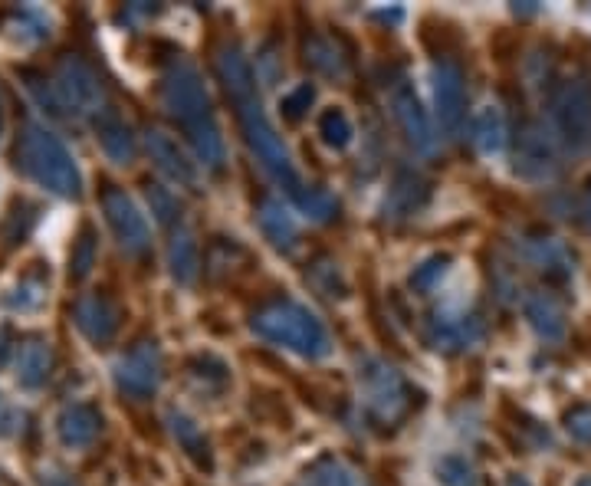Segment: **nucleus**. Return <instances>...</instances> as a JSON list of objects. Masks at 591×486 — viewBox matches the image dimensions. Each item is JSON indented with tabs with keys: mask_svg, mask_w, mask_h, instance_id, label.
<instances>
[{
	"mask_svg": "<svg viewBox=\"0 0 591 486\" xmlns=\"http://www.w3.org/2000/svg\"><path fill=\"white\" fill-rule=\"evenodd\" d=\"M253 332L260 339L283 345V349L303 358H326L332 352V339L326 326L309 309L296 303H270L253 316Z\"/></svg>",
	"mask_w": 591,
	"mask_h": 486,
	"instance_id": "f257e3e1",
	"label": "nucleus"
},
{
	"mask_svg": "<svg viewBox=\"0 0 591 486\" xmlns=\"http://www.w3.org/2000/svg\"><path fill=\"white\" fill-rule=\"evenodd\" d=\"M23 168L30 171L33 181H40L46 191L63 194V198H76L83 188V175H79L69 148L43 125H27L20 142Z\"/></svg>",
	"mask_w": 591,
	"mask_h": 486,
	"instance_id": "f03ea898",
	"label": "nucleus"
},
{
	"mask_svg": "<svg viewBox=\"0 0 591 486\" xmlns=\"http://www.w3.org/2000/svg\"><path fill=\"white\" fill-rule=\"evenodd\" d=\"M237 119H240V129H243V138H247L253 158L260 161V168H263L273 181H280V184H286V188L296 191L299 181H296L293 158H289V148L283 145V138L276 135L273 122L266 119L260 99H257V96L240 99V102H237Z\"/></svg>",
	"mask_w": 591,
	"mask_h": 486,
	"instance_id": "7ed1b4c3",
	"label": "nucleus"
},
{
	"mask_svg": "<svg viewBox=\"0 0 591 486\" xmlns=\"http://www.w3.org/2000/svg\"><path fill=\"white\" fill-rule=\"evenodd\" d=\"M552 132L569 148L585 152L591 145V83L588 79H565L552 92Z\"/></svg>",
	"mask_w": 591,
	"mask_h": 486,
	"instance_id": "20e7f679",
	"label": "nucleus"
},
{
	"mask_svg": "<svg viewBox=\"0 0 591 486\" xmlns=\"http://www.w3.org/2000/svg\"><path fill=\"white\" fill-rule=\"evenodd\" d=\"M161 102H165L168 115H175L184 129H194V125L214 119L211 92H207L201 73L184 60H175L168 66L165 83H161Z\"/></svg>",
	"mask_w": 591,
	"mask_h": 486,
	"instance_id": "39448f33",
	"label": "nucleus"
},
{
	"mask_svg": "<svg viewBox=\"0 0 591 486\" xmlns=\"http://www.w3.org/2000/svg\"><path fill=\"white\" fill-rule=\"evenodd\" d=\"M358 385H362V398L368 404V411H372L378 421L394 424L408 411V388H404L401 372L394 365L381 362V358H368L362 365Z\"/></svg>",
	"mask_w": 591,
	"mask_h": 486,
	"instance_id": "423d86ee",
	"label": "nucleus"
},
{
	"mask_svg": "<svg viewBox=\"0 0 591 486\" xmlns=\"http://www.w3.org/2000/svg\"><path fill=\"white\" fill-rule=\"evenodd\" d=\"M388 106L394 122H398L401 135L408 138V145L414 148L417 155H434L437 152V132H434V122L427 109L421 106V99H417L414 86L408 79H394L391 89H388Z\"/></svg>",
	"mask_w": 591,
	"mask_h": 486,
	"instance_id": "0eeeda50",
	"label": "nucleus"
},
{
	"mask_svg": "<svg viewBox=\"0 0 591 486\" xmlns=\"http://www.w3.org/2000/svg\"><path fill=\"white\" fill-rule=\"evenodd\" d=\"M516 175L526 181H549L559 171V138L542 122L523 125L516 138Z\"/></svg>",
	"mask_w": 591,
	"mask_h": 486,
	"instance_id": "6e6552de",
	"label": "nucleus"
},
{
	"mask_svg": "<svg viewBox=\"0 0 591 486\" xmlns=\"http://www.w3.org/2000/svg\"><path fill=\"white\" fill-rule=\"evenodd\" d=\"M102 211H106V221L112 227V234L119 237L125 253H142L152 243V227H148L145 214L138 211V204L129 198L125 191H106L102 198Z\"/></svg>",
	"mask_w": 591,
	"mask_h": 486,
	"instance_id": "1a4fd4ad",
	"label": "nucleus"
},
{
	"mask_svg": "<svg viewBox=\"0 0 591 486\" xmlns=\"http://www.w3.org/2000/svg\"><path fill=\"white\" fill-rule=\"evenodd\" d=\"M53 89H56L60 106L69 109V112H76V115H92V112H99V106H102L99 79H96V73H92L86 63H79V60H66L60 66Z\"/></svg>",
	"mask_w": 591,
	"mask_h": 486,
	"instance_id": "9d476101",
	"label": "nucleus"
},
{
	"mask_svg": "<svg viewBox=\"0 0 591 486\" xmlns=\"http://www.w3.org/2000/svg\"><path fill=\"white\" fill-rule=\"evenodd\" d=\"M431 92L437 122L447 135H457L463 125V106H467V92H463V73L454 63H434L431 69Z\"/></svg>",
	"mask_w": 591,
	"mask_h": 486,
	"instance_id": "9b49d317",
	"label": "nucleus"
},
{
	"mask_svg": "<svg viewBox=\"0 0 591 486\" xmlns=\"http://www.w3.org/2000/svg\"><path fill=\"white\" fill-rule=\"evenodd\" d=\"M115 378H119V385L129 391L135 398H145L152 395L161 381V355L152 342H142L138 349H132L129 355L119 358V365H115Z\"/></svg>",
	"mask_w": 591,
	"mask_h": 486,
	"instance_id": "f8f14e48",
	"label": "nucleus"
},
{
	"mask_svg": "<svg viewBox=\"0 0 591 486\" xmlns=\"http://www.w3.org/2000/svg\"><path fill=\"white\" fill-rule=\"evenodd\" d=\"M145 148L152 155L155 168L171 181L184 184V188H197V161L178 145V138L165 129H152L145 135Z\"/></svg>",
	"mask_w": 591,
	"mask_h": 486,
	"instance_id": "ddd939ff",
	"label": "nucleus"
},
{
	"mask_svg": "<svg viewBox=\"0 0 591 486\" xmlns=\"http://www.w3.org/2000/svg\"><path fill=\"white\" fill-rule=\"evenodd\" d=\"M483 335V326L477 316H467V312H437L431 319V332H427V339L437 352H463L470 349V345H477Z\"/></svg>",
	"mask_w": 591,
	"mask_h": 486,
	"instance_id": "4468645a",
	"label": "nucleus"
},
{
	"mask_svg": "<svg viewBox=\"0 0 591 486\" xmlns=\"http://www.w3.org/2000/svg\"><path fill=\"white\" fill-rule=\"evenodd\" d=\"M217 76H220V83H224L227 96L234 102L257 96V83H253L250 60L240 53V46H224V50L217 53Z\"/></svg>",
	"mask_w": 591,
	"mask_h": 486,
	"instance_id": "2eb2a0df",
	"label": "nucleus"
},
{
	"mask_svg": "<svg viewBox=\"0 0 591 486\" xmlns=\"http://www.w3.org/2000/svg\"><path fill=\"white\" fill-rule=\"evenodd\" d=\"M470 142L477 145L480 155H500L503 145H506V119L500 106H493V102H486L477 112H473V122H470Z\"/></svg>",
	"mask_w": 591,
	"mask_h": 486,
	"instance_id": "dca6fc26",
	"label": "nucleus"
},
{
	"mask_svg": "<svg viewBox=\"0 0 591 486\" xmlns=\"http://www.w3.org/2000/svg\"><path fill=\"white\" fill-rule=\"evenodd\" d=\"M526 319H529V326L536 329L539 339H546V342H559L565 335V312L549 293L526 296Z\"/></svg>",
	"mask_w": 591,
	"mask_h": 486,
	"instance_id": "f3484780",
	"label": "nucleus"
},
{
	"mask_svg": "<svg viewBox=\"0 0 591 486\" xmlns=\"http://www.w3.org/2000/svg\"><path fill=\"white\" fill-rule=\"evenodd\" d=\"M76 326L83 329L92 342H106L112 339L115 326H119V312L112 303L99 296H86L83 303L76 306Z\"/></svg>",
	"mask_w": 591,
	"mask_h": 486,
	"instance_id": "a211bd4d",
	"label": "nucleus"
},
{
	"mask_svg": "<svg viewBox=\"0 0 591 486\" xmlns=\"http://www.w3.org/2000/svg\"><path fill=\"white\" fill-rule=\"evenodd\" d=\"M168 266H171V276H175L178 283H194L197 273H201V250H197V240L191 230H175V237L168 243Z\"/></svg>",
	"mask_w": 591,
	"mask_h": 486,
	"instance_id": "6ab92c4d",
	"label": "nucleus"
},
{
	"mask_svg": "<svg viewBox=\"0 0 591 486\" xmlns=\"http://www.w3.org/2000/svg\"><path fill=\"white\" fill-rule=\"evenodd\" d=\"M260 227H263V234L270 237L273 247H280L286 253L296 247V224H293V217H289V211L280 201L266 198L260 204Z\"/></svg>",
	"mask_w": 591,
	"mask_h": 486,
	"instance_id": "aec40b11",
	"label": "nucleus"
},
{
	"mask_svg": "<svg viewBox=\"0 0 591 486\" xmlns=\"http://www.w3.org/2000/svg\"><path fill=\"white\" fill-rule=\"evenodd\" d=\"M99 434V414L92 408H83V404H76V408H66L60 414V437L63 444L69 447H89L96 441Z\"/></svg>",
	"mask_w": 591,
	"mask_h": 486,
	"instance_id": "412c9836",
	"label": "nucleus"
},
{
	"mask_svg": "<svg viewBox=\"0 0 591 486\" xmlns=\"http://www.w3.org/2000/svg\"><path fill=\"white\" fill-rule=\"evenodd\" d=\"M427 201V184L417 175H398V181L391 184V194L385 201V211L394 217H414Z\"/></svg>",
	"mask_w": 591,
	"mask_h": 486,
	"instance_id": "4be33fe9",
	"label": "nucleus"
},
{
	"mask_svg": "<svg viewBox=\"0 0 591 486\" xmlns=\"http://www.w3.org/2000/svg\"><path fill=\"white\" fill-rule=\"evenodd\" d=\"M188 135H191L194 155H197V161H201L204 168H211V171H220V168H224L227 148H224V135H220V129H217L214 119L194 125V129H188Z\"/></svg>",
	"mask_w": 591,
	"mask_h": 486,
	"instance_id": "5701e85b",
	"label": "nucleus"
},
{
	"mask_svg": "<svg viewBox=\"0 0 591 486\" xmlns=\"http://www.w3.org/2000/svg\"><path fill=\"white\" fill-rule=\"evenodd\" d=\"M529 260L536 263V270L552 273V276H569V273L575 270L572 253L565 250L559 240H552V237L532 240V247H529Z\"/></svg>",
	"mask_w": 591,
	"mask_h": 486,
	"instance_id": "b1692460",
	"label": "nucleus"
},
{
	"mask_svg": "<svg viewBox=\"0 0 591 486\" xmlns=\"http://www.w3.org/2000/svg\"><path fill=\"white\" fill-rule=\"evenodd\" d=\"M50 365H53V355H50V349H46L43 342L20 345V352H17V378L23 381V385H30V388L43 385L46 375H50Z\"/></svg>",
	"mask_w": 591,
	"mask_h": 486,
	"instance_id": "393cba45",
	"label": "nucleus"
},
{
	"mask_svg": "<svg viewBox=\"0 0 591 486\" xmlns=\"http://www.w3.org/2000/svg\"><path fill=\"white\" fill-rule=\"evenodd\" d=\"M99 145L115 165H129L135 155V138L129 132V125L119 119H106L99 125Z\"/></svg>",
	"mask_w": 591,
	"mask_h": 486,
	"instance_id": "a878e982",
	"label": "nucleus"
},
{
	"mask_svg": "<svg viewBox=\"0 0 591 486\" xmlns=\"http://www.w3.org/2000/svg\"><path fill=\"white\" fill-rule=\"evenodd\" d=\"M306 53V63L316 69L322 76H345V56L335 50V43L326 37H312L303 46Z\"/></svg>",
	"mask_w": 591,
	"mask_h": 486,
	"instance_id": "bb28decb",
	"label": "nucleus"
},
{
	"mask_svg": "<svg viewBox=\"0 0 591 486\" xmlns=\"http://www.w3.org/2000/svg\"><path fill=\"white\" fill-rule=\"evenodd\" d=\"M293 201H296L299 211H303L309 221H316V224H326V221H332L335 214H339V201H335L326 188H296Z\"/></svg>",
	"mask_w": 591,
	"mask_h": 486,
	"instance_id": "cd10ccee",
	"label": "nucleus"
},
{
	"mask_svg": "<svg viewBox=\"0 0 591 486\" xmlns=\"http://www.w3.org/2000/svg\"><path fill=\"white\" fill-rule=\"evenodd\" d=\"M319 135L322 142H326L329 148H335V152H342V148L352 145V122L349 115H345L342 109H326L319 115Z\"/></svg>",
	"mask_w": 591,
	"mask_h": 486,
	"instance_id": "c85d7f7f",
	"label": "nucleus"
},
{
	"mask_svg": "<svg viewBox=\"0 0 591 486\" xmlns=\"http://www.w3.org/2000/svg\"><path fill=\"white\" fill-rule=\"evenodd\" d=\"M437 480L444 486H477V470L467 457L447 454L437 460Z\"/></svg>",
	"mask_w": 591,
	"mask_h": 486,
	"instance_id": "c756f323",
	"label": "nucleus"
},
{
	"mask_svg": "<svg viewBox=\"0 0 591 486\" xmlns=\"http://www.w3.org/2000/svg\"><path fill=\"white\" fill-rule=\"evenodd\" d=\"M309 486H355V477L339 460H322L309 470Z\"/></svg>",
	"mask_w": 591,
	"mask_h": 486,
	"instance_id": "7c9ffc66",
	"label": "nucleus"
},
{
	"mask_svg": "<svg viewBox=\"0 0 591 486\" xmlns=\"http://www.w3.org/2000/svg\"><path fill=\"white\" fill-rule=\"evenodd\" d=\"M316 102V86L312 83H299L293 92H286V96L280 99V109H283V115L289 122H299L306 115V109Z\"/></svg>",
	"mask_w": 591,
	"mask_h": 486,
	"instance_id": "2f4dec72",
	"label": "nucleus"
},
{
	"mask_svg": "<svg viewBox=\"0 0 591 486\" xmlns=\"http://www.w3.org/2000/svg\"><path fill=\"white\" fill-rule=\"evenodd\" d=\"M447 273V257H431L424 260L421 266H414L411 273V289L414 293H431V289L440 283V276Z\"/></svg>",
	"mask_w": 591,
	"mask_h": 486,
	"instance_id": "473e14b6",
	"label": "nucleus"
},
{
	"mask_svg": "<svg viewBox=\"0 0 591 486\" xmlns=\"http://www.w3.org/2000/svg\"><path fill=\"white\" fill-rule=\"evenodd\" d=\"M168 421H171V431H175V437H178V441H181L184 447L191 450V454H201V450L207 454V441H204L201 427H197V424L188 418V414H171Z\"/></svg>",
	"mask_w": 591,
	"mask_h": 486,
	"instance_id": "72a5a7b5",
	"label": "nucleus"
},
{
	"mask_svg": "<svg viewBox=\"0 0 591 486\" xmlns=\"http://www.w3.org/2000/svg\"><path fill=\"white\" fill-rule=\"evenodd\" d=\"M148 204H152V214L158 217L161 224H175V217L181 214V204L178 198L171 194L168 188H148Z\"/></svg>",
	"mask_w": 591,
	"mask_h": 486,
	"instance_id": "f704fd0d",
	"label": "nucleus"
},
{
	"mask_svg": "<svg viewBox=\"0 0 591 486\" xmlns=\"http://www.w3.org/2000/svg\"><path fill=\"white\" fill-rule=\"evenodd\" d=\"M565 431H569L575 441L591 444V404H582V408L565 414Z\"/></svg>",
	"mask_w": 591,
	"mask_h": 486,
	"instance_id": "c9c22d12",
	"label": "nucleus"
},
{
	"mask_svg": "<svg viewBox=\"0 0 591 486\" xmlns=\"http://www.w3.org/2000/svg\"><path fill=\"white\" fill-rule=\"evenodd\" d=\"M92 266V240L86 237L83 247H79V260H76V276H86Z\"/></svg>",
	"mask_w": 591,
	"mask_h": 486,
	"instance_id": "e433bc0d",
	"label": "nucleus"
},
{
	"mask_svg": "<svg viewBox=\"0 0 591 486\" xmlns=\"http://www.w3.org/2000/svg\"><path fill=\"white\" fill-rule=\"evenodd\" d=\"M14 427V408L7 404V398L0 395V434H7Z\"/></svg>",
	"mask_w": 591,
	"mask_h": 486,
	"instance_id": "4c0bfd02",
	"label": "nucleus"
},
{
	"mask_svg": "<svg viewBox=\"0 0 591 486\" xmlns=\"http://www.w3.org/2000/svg\"><path fill=\"white\" fill-rule=\"evenodd\" d=\"M585 221H588V230H591V181L585 188Z\"/></svg>",
	"mask_w": 591,
	"mask_h": 486,
	"instance_id": "58836bf2",
	"label": "nucleus"
},
{
	"mask_svg": "<svg viewBox=\"0 0 591 486\" xmlns=\"http://www.w3.org/2000/svg\"><path fill=\"white\" fill-rule=\"evenodd\" d=\"M46 486H73V483L63 480V477H50V480H46Z\"/></svg>",
	"mask_w": 591,
	"mask_h": 486,
	"instance_id": "ea45409f",
	"label": "nucleus"
},
{
	"mask_svg": "<svg viewBox=\"0 0 591 486\" xmlns=\"http://www.w3.org/2000/svg\"><path fill=\"white\" fill-rule=\"evenodd\" d=\"M506 486H529V480H526V477H509Z\"/></svg>",
	"mask_w": 591,
	"mask_h": 486,
	"instance_id": "a19ab883",
	"label": "nucleus"
},
{
	"mask_svg": "<svg viewBox=\"0 0 591 486\" xmlns=\"http://www.w3.org/2000/svg\"><path fill=\"white\" fill-rule=\"evenodd\" d=\"M578 486H591V477H585V480H578Z\"/></svg>",
	"mask_w": 591,
	"mask_h": 486,
	"instance_id": "79ce46f5",
	"label": "nucleus"
}]
</instances>
